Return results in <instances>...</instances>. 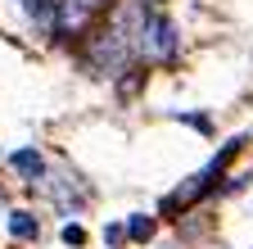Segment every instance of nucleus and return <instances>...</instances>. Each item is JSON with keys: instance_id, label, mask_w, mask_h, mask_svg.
<instances>
[{"instance_id": "nucleus-1", "label": "nucleus", "mask_w": 253, "mask_h": 249, "mask_svg": "<svg viewBox=\"0 0 253 249\" xmlns=\"http://www.w3.org/2000/svg\"><path fill=\"white\" fill-rule=\"evenodd\" d=\"M136 37H140V54H145V59H154V64H168V59H176L181 37H176V27H172V18H168V14H145Z\"/></svg>"}, {"instance_id": "nucleus-2", "label": "nucleus", "mask_w": 253, "mask_h": 249, "mask_svg": "<svg viewBox=\"0 0 253 249\" xmlns=\"http://www.w3.org/2000/svg\"><path fill=\"white\" fill-rule=\"evenodd\" d=\"M9 168H14V172H23L27 181H37V177L45 172V159H41L37 149H14V154H9Z\"/></svg>"}, {"instance_id": "nucleus-3", "label": "nucleus", "mask_w": 253, "mask_h": 249, "mask_svg": "<svg viewBox=\"0 0 253 249\" xmlns=\"http://www.w3.org/2000/svg\"><path fill=\"white\" fill-rule=\"evenodd\" d=\"M9 231L18 240H37L41 236V227H37V217H32V213H9Z\"/></svg>"}, {"instance_id": "nucleus-4", "label": "nucleus", "mask_w": 253, "mask_h": 249, "mask_svg": "<svg viewBox=\"0 0 253 249\" xmlns=\"http://www.w3.org/2000/svg\"><path fill=\"white\" fill-rule=\"evenodd\" d=\"M126 236H131V240H149V236H154V217H149V213H131Z\"/></svg>"}, {"instance_id": "nucleus-5", "label": "nucleus", "mask_w": 253, "mask_h": 249, "mask_svg": "<svg viewBox=\"0 0 253 249\" xmlns=\"http://www.w3.org/2000/svg\"><path fill=\"white\" fill-rule=\"evenodd\" d=\"M63 240H68V245H82V240H86V231H82L77 222H68V227H63Z\"/></svg>"}, {"instance_id": "nucleus-6", "label": "nucleus", "mask_w": 253, "mask_h": 249, "mask_svg": "<svg viewBox=\"0 0 253 249\" xmlns=\"http://www.w3.org/2000/svg\"><path fill=\"white\" fill-rule=\"evenodd\" d=\"M122 236H126V227H104V240H113V245H122Z\"/></svg>"}, {"instance_id": "nucleus-7", "label": "nucleus", "mask_w": 253, "mask_h": 249, "mask_svg": "<svg viewBox=\"0 0 253 249\" xmlns=\"http://www.w3.org/2000/svg\"><path fill=\"white\" fill-rule=\"evenodd\" d=\"M82 5H86V9H100V5H104V0H82Z\"/></svg>"}]
</instances>
